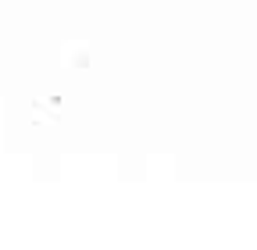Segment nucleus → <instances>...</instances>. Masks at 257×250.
Returning <instances> with one entry per match:
<instances>
[]
</instances>
